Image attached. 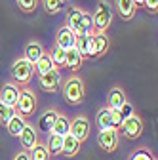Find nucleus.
I'll return each mask as SVG.
<instances>
[{
    "label": "nucleus",
    "mask_w": 158,
    "mask_h": 160,
    "mask_svg": "<svg viewBox=\"0 0 158 160\" xmlns=\"http://www.w3.org/2000/svg\"><path fill=\"white\" fill-rule=\"evenodd\" d=\"M65 25L74 32V36H78V34H86V36L95 34V31H93V13L88 12V10L78 8V6L69 8Z\"/></svg>",
    "instance_id": "nucleus-1"
},
{
    "label": "nucleus",
    "mask_w": 158,
    "mask_h": 160,
    "mask_svg": "<svg viewBox=\"0 0 158 160\" xmlns=\"http://www.w3.org/2000/svg\"><path fill=\"white\" fill-rule=\"evenodd\" d=\"M84 97H86V82L82 80V76L71 74L63 82V99L67 101V105L76 107L84 101Z\"/></svg>",
    "instance_id": "nucleus-2"
},
{
    "label": "nucleus",
    "mask_w": 158,
    "mask_h": 160,
    "mask_svg": "<svg viewBox=\"0 0 158 160\" xmlns=\"http://www.w3.org/2000/svg\"><path fill=\"white\" fill-rule=\"evenodd\" d=\"M10 76H12V82L17 86H29V82L34 76V67L27 61L25 57H17L15 61L10 67Z\"/></svg>",
    "instance_id": "nucleus-3"
},
{
    "label": "nucleus",
    "mask_w": 158,
    "mask_h": 160,
    "mask_svg": "<svg viewBox=\"0 0 158 160\" xmlns=\"http://www.w3.org/2000/svg\"><path fill=\"white\" fill-rule=\"evenodd\" d=\"M36 107H38V97L34 93V90L31 88H21V92H19V97H17V103H15V112L19 116L23 118H29L36 112Z\"/></svg>",
    "instance_id": "nucleus-4"
},
{
    "label": "nucleus",
    "mask_w": 158,
    "mask_h": 160,
    "mask_svg": "<svg viewBox=\"0 0 158 160\" xmlns=\"http://www.w3.org/2000/svg\"><path fill=\"white\" fill-rule=\"evenodd\" d=\"M112 23V6L109 0H99L93 12V31L105 32Z\"/></svg>",
    "instance_id": "nucleus-5"
},
{
    "label": "nucleus",
    "mask_w": 158,
    "mask_h": 160,
    "mask_svg": "<svg viewBox=\"0 0 158 160\" xmlns=\"http://www.w3.org/2000/svg\"><path fill=\"white\" fill-rule=\"evenodd\" d=\"M109 48H111V40L105 32L90 34V38H88V57L99 59L109 52Z\"/></svg>",
    "instance_id": "nucleus-6"
},
{
    "label": "nucleus",
    "mask_w": 158,
    "mask_h": 160,
    "mask_svg": "<svg viewBox=\"0 0 158 160\" xmlns=\"http://www.w3.org/2000/svg\"><path fill=\"white\" fill-rule=\"evenodd\" d=\"M90 130H91V124H90V120L88 116L80 114V116H74L71 120V126H69V133L72 137H76L80 143H84L86 139L90 137Z\"/></svg>",
    "instance_id": "nucleus-7"
},
{
    "label": "nucleus",
    "mask_w": 158,
    "mask_h": 160,
    "mask_svg": "<svg viewBox=\"0 0 158 160\" xmlns=\"http://www.w3.org/2000/svg\"><path fill=\"white\" fill-rule=\"evenodd\" d=\"M143 128H145L143 118H141V116H137V114L128 116V118L124 120V122H122V126H120L122 133H124L128 139H137V137H141Z\"/></svg>",
    "instance_id": "nucleus-8"
},
{
    "label": "nucleus",
    "mask_w": 158,
    "mask_h": 160,
    "mask_svg": "<svg viewBox=\"0 0 158 160\" xmlns=\"http://www.w3.org/2000/svg\"><path fill=\"white\" fill-rule=\"evenodd\" d=\"M97 143L105 152H114L118 149V143H120V135H118V130L111 128V130H101L99 135H97Z\"/></svg>",
    "instance_id": "nucleus-9"
},
{
    "label": "nucleus",
    "mask_w": 158,
    "mask_h": 160,
    "mask_svg": "<svg viewBox=\"0 0 158 160\" xmlns=\"http://www.w3.org/2000/svg\"><path fill=\"white\" fill-rule=\"evenodd\" d=\"M61 80H63V74H61V69H52L50 72H46V74H40L38 76V82H40V86L46 90V92H50V93H53V92H57L59 90V86H61Z\"/></svg>",
    "instance_id": "nucleus-10"
},
{
    "label": "nucleus",
    "mask_w": 158,
    "mask_h": 160,
    "mask_svg": "<svg viewBox=\"0 0 158 160\" xmlns=\"http://www.w3.org/2000/svg\"><path fill=\"white\" fill-rule=\"evenodd\" d=\"M19 143H21V147H23L25 152H31L38 143H40V141H38V132H36V128L32 124L27 122V126L23 128V132L19 133Z\"/></svg>",
    "instance_id": "nucleus-11"
},
{
    "label": "nucleus",
    "mask_w": 158,
    "mask_h": 160,
    "mask_svg": "<svg viewBox=\"0 0 158 160\" xmlns=\"http://www.w3.org/2000/svg\"><path fill=\"white\" fill-rule=\"evenodd\" d=\"M74 40H76V36H74V32L67 25L57 29V32H55V46H59L61 50L67 52V50L74 48Z\"/></svg>",
    "instance_id": "nucleus-12"
},
{
    "label": "nucleus",
    "mask_w": 158,
    "mask_h": 160,
    "mask_svg": "<svg viewBox=\"0 0 158 160\" xmlns=\"http://www.w3.org/2000/svg\"><path fill=\"white\" fill-rule=\"evenodd\" d=\"M19 92H21V88H19L17 84H13V82L4 84L2 90H0V103L8 105V107H15L17 97H19Z\"/></svg>",
    "instance_id": "nucleus-13"
},
{
    "label": "nucleus",
    "mask_w": 158,
    "mask_h": 160,
    "mask_svg": "<svg viewBox=\"0 0 158 160\" xmlns=\"http://www.w3.org/2000/svg\"><path fill=\"white\" fill-rule=\"evenodd\" d=\"M124 103H128V95L122 86H112L107 95V107L109 109H120Z\"/></svg>",
    "instance_id": "nucleus-14"
},
{
    "label": "nucleus",
    "mask_w": 158,
    "mask_h": 160,
    "mask_svg": "<svg viewBox=\"0 0 158 160\" xmlns=\"http://www.w3.org/2000/svg\"><path fill=\"white\" fill-rule=\"evenodd\" d=\"M42 55H44V48H42V44L38 42V40H31V42H27V46L23 50V57L27 59L31 65H34Z\"/></svg>",
    "instance_id": "nucleus-15"
},
{
    "label": "nucleus",
    "mask_w": 158,
    "mask_h": 160,
    "mask_svg": "<svg viewBox=\"0 0 158 160\" xmlns=\"http://www.w3.org/2000/svg\"><path fill=\"white\" fill-rule=\"evenodd\" d=\"M57 116H59V112H57L55 109L44 111V112L40 114V118H38V130L44 132V133H50L52 128H53V124H55V120H57Z\"/></svg>",
    "instance_id": "nucleus-16"
},
{
    "label": "nucleus",
    "mask_w": 158,
    "mask_h": 160,
    "mask_svg": "<svg viewBox=\"0 0 158 160\" xmlns=\"http://www.w3.org/2000/svg\"><path fill=\"white\" fill-rule=\"evenodd\" d=\"M82 63H84V57L76 52V48H71L65 52V69H69L71 72H78Z\"/></svg>",
    "instance_id": "nucleus-17"
},
{
    "label": "nucleus",
    "mask_w": 158,
    "mask_h": 160,
    "mask_svg": "<svg viewBox=\"0 0 158 160\" xmlns=\"http://www.w3.org/2000/svg\"><path fill=\"white\" fill-rule=\"evenodd\" d=\"M114 6H116V12L118 15H120L124 21H130V19H133L137 8L133 4V0H114Z\"/></svg>",
    "instance_id": "nucleus-18"
},
{
    "label": "nucleus",
    "mask_w": 158,
    "mask_h": 160,
    "mask_svg": "<svg viewBox=\"0 0 158 160\" xmlns=\"http://www.w3.org/2000/svg\"><path fill=\"white\" fill-rule=\"evenodd\" d=\"M80 149H82V143L78 141L76 137H72L71 133L63 135V151H61V154L72 158V156H76L78 152H80Z\"/></svg>",
    "instance_id": "nucleus-19"
},
{
    "label": "nucleus",
    "mask_w": 158,
    "mask_h": 160,
    "mask_svg": "<svg viewBox=\"0 0 158 160\" xmlns=\"http://www.w3.org/2000/svg\"><path fill=\"white\" fill-rule=\"evenodd\" d=\"M95 124H97V128H99V132L112 128V118H111V109H109V107H101L99 111H97Z\"/></svg>",
    "instance_id": "nucleus-20"
},
{
    "label": "nucleus",
    "mask_w": 158,
    "mask_h": 160,
    "mask_svg": "<svg viewBox=\"0 0 158 160\" xmlns=\"http://www.w3.org/2000/svg\"><path fill=\"white\" fill-rule=\"evenodd\" d=\"M25 126H27V118L19 116V114H13V116H12V120L6 124V130H8V133H10V135L19 137V133L23 132V128H25Z\"/></svg>",
    "instance_id": "nucleus-21"
},
{
    "label": "nucleus",
    "mask_w": 158,
    "mask_h": 160,
    "mask_svg": "<svg viewBox=\"0 0 158 160\" xmlns=\"http://www.w3.org/2000/svg\"><path fill=\"white\" fill-rule=\"evenodd\" d=\"M34 67V74H38V76H40V74H46V72H50L52 69H55V65H53V61H52V57L44 52V55L40 57V59H38V61L32 65Z\"/></svg>",
    "instance_id": "nucleus-22"
},
{
    "label": "nucleus",
    "mask_w": 158,
    "mask_h": 160,
    "mask_svg": "<svg viewBox=\"0 0 158 160\" xmlns=\"http://www.w3.org/2000/svg\"><path fill=\"white\" fill-rule=\"evenodd\" d=\"M69 126H71V120H69L65 114H59L50 133H53V135H59V137H63V135H67V133H69Z\"/></svg>",
    "instance_id": "nucleus-23"
},
{
    "label": "nucleus",
    "mask_w": 158,
    "mask_h": 160,
    "mask_svg": "<svg viewBox=\"0 0 158 160\" xmlns=\"http://www.w3.org/2000/svg\"><path fill=\"white\" fill-rule=\"evenodd\" d=\"M42 2V8L48 15H55V13H61L63 8H65V0H40Z\"/></svg>",
    "instance_id": "nucleus-24"
},
{
    "label": "nucleus",
    "mask_w": 158,
    "mask_h": 160,
    "mask_svg": "<svg viewBox=\"0 0 158 160\" xmlns=\"http://www.w3.org/2000/svg\"><path fill=\"white\" fill-rule=\"evenodd\" d=\"M46 147H48L50 156H59V154H61V151H63V137L50 133V137H48V145H46Z\"/></svg>",
    "instance_id": "nucleus-25"
},
{
    "label": "nucleus",
    "mask_w": 158,
    "mask_h": 160,
    "mask_svg": "<svg viewBox=\"0 0 158 160\" xmlns=\"http://www.w3.org/2000/svg\"><path fill=\"white\" fill-rule=\"evenodd\" d=\"M48 55L52 57V61H53V65L57 67V69H63L65 67V50H61L59 46H52V50L48 52Z\"/></svg>",
    "instance_id": "nucleus-26"
},
{
    "label": "nucleus",
    "mask_w": 158,
    "mask_h": 160,
    "mask_svg": "<svg viewBox=\"0 0 158 160\" xmlns=\"http://www.w3.org/2000/svg\"><path fill=\"white\" fill-rule=\"evenodd\" d=\"M29 158L31 160H52L50 152H48V147L44 143H38L31 152H29Z\"/></svg>",
    "instance_id": "nucleus-27"
},
{
    "label": "nucleus",
    "mask_w": 158,
    "mask_h": 160,
    "mask_svg": "<svg viewBox=\"0 0 158 160\" xmlns=\"http://www.w3.org/2000/svg\"><path fill=\"white\" fill-rule=\"evenodd\" d=\"M88 38H90V36H86V34H78L76 40H74V48H76V52L80 53L84 59L88 57Z\"/></svg>",
    "instance_id": "nucleus-28"
},
{
    "label": "nucleus",
    "mask_w": 158,
    "mask_h": 160,
    "mask_svg": "<svg viewBox=\"0 0 158 160\" xmlns=\"http://www.w3.org/2000/svg\"><path fill=\"white\" fill-rule=\"evenodd\" d=\"M13 114H17L13 107H8V105H2V103H0V124H2V126H6V124L10 122Z\"/></svg>",
    "instance_id": "nucleus-29"
},
{
    "label": "nucleus",
    "mask_w": 158,
    "mask_h": 160,
    "mask_svg": "<svg viewBox=\"0 0 158 160\" xmlns=\"http://www.w3.org/2000/svg\"><path fill=\"white\" fill-rule=\"evenodd\" d=\"M38 2H40V0H17V8L23 13H32L38 8Z\"/></svg>",
    "instance_id": "nucleus-30"
},
{
    "label": "nucleus",
    "mask_w": 158,
    "mask_h": 160,
    "mask_svg": "<svg viewBox=\"0 0 158 160\" xmlns=\"http://www.w3.org/2000/svg\"><path fill=\"white\" fill-rule=\"evenodd\" d=\"M130 160H154V156H152V152L149 149H137L130 156Z\"/></svg>",
    "instance_id": "nucleus-31"
},
{
    "label": "nucleus",
    "mask_w": 158,
    "mask_h": 160,
    "mask_svg": "<svg viewBox=\"0 0 158 160\" xmlns=\"http://www.w3.org/2000/svg\"><path fill=\"white\" fill-rule=\"evenodd\" d=\"M116 111H118V112H120V116H122L124 120H126L128 116H131V114H135V112H133V107H131L130 103H124V105H122L120 109H116Z\"/></svg>",
    "instance_id": "nucleus-32"
},
{
    "label": "nucleus",
    "mask_w": 158,
    "mask_h": 160,
    "mask_svg": "<svg viewBox=\"0 0 158 160\" xmlns=\"http://www.w3.org/2000/svg\"><path fill=\"white\" fill-rule=\"evenodd\" d=\"M143 8H147L151 13H156L158 12V0H145V6Z\"/></svg>",
    "instance_id": "nucleus-33"
},
{
    "label": "nucleus",
    "mask_w": 158,
    "mask_h": 160,
    "mask_svg": "<svg viewBox=\"0 0 158 160\" xmlns=\"http://www.w3.org/2000/svg\"><path fill=\"white\" fill-rule=\"evenodd\" d=\"M13 160H31V158H29V152H25V151H19V152L13 156Z\"/></svg>",
    "instance_id": "nucleus-34"
},
{
    "label": "nucleus",
    "mask_w": 158,
    "mask_h": 160,
    "mask_svg": "<svg viewBox=\"0 0 158 160\" xmlns=\"http://www.w3.org/2000/svg\"><path fill=\"white\" fill-rule=\"evenodd\" d=\"M133 4H135V8H143L145 6V0H133Z\"/></svg>",
    "instance_id": "nucleus-35"
},
{
    "label": "nucleus",
    "mask_w": 158,
    "mask_h": 160,
    "mask_svg": "<svg viewBox=\"0 0 158 160\" xmlns=\"http://www.w3.org/2000/svg\"><path fill=\"white\" fill-rule=\"evenodd\" d=\"M65 2H67V0H65Z\"/></svg>",
    "instance_id": "nucleus-36"
},
{
    "label": "nucleus",
    "mask_w": 158,
    "mask_h": 160,
    "mask_svg": "<svg viewBox=\"0 0 158 160\" xmlns=\"http://www.w3.org/2000/svg\"><path fill=\"white\" fill-rule=\"evenodd\" d=\"M154 160H156V158H154Z\"/></svg>",
    "instance_id": "nucleus-37"
}]
</instances>
